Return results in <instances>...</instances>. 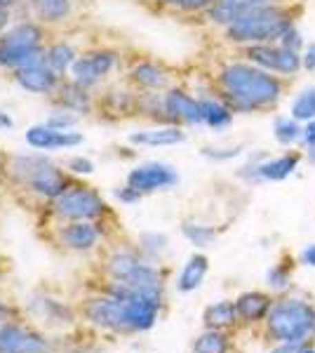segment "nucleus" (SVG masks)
<instances>
[{
	"label": "nucleus",
	"mask_w": 315,
	"mask_h": 353,
	"mask_svg": "<svg viewBox=\"0 0 315 353\" xmlns=\"http://www.w3.org/2000/svg\"><path fill=\"white\" fill-rule=\"evenodd\" d=\"M285 78L259 68L256 64L240 59L228 61L216 76L219 97L233 109V113H256L271 111L280 104L287 92Z\"/></svg>",
	"instance_id": "nucleus-1"
},
{
	"label": "nucleus",
	"mask_w": 315,
	"mask_h": 353,
	"mask_svg": "<svg viewBox=\"0 0 315 353\" xmlns=\"http://www.w3.org/2000/svg\"><path fill=\"white\" fill-rule=\"evenodd\" d=\"M263 334L273 344H311L315 339V301L306 294L287 292L276 297L263 321Z\"/></svg>",
	"instance_id": "nucleus-2"
},
{
	"label": "nucleus",
	"mask_w": 315,
	"mask_h": 353,
	"mask_svg": "<svg viewBox=\"0 0 315 353\" xmlns=\"http://www.w3.org/2000/svg\"><path fill=\"white\" fill-rule=\"evenodd\" d=\"M299 10L294 3L289 5H266V8L245 10L223 28V36L228 43L245 48V45L278 43L283 33L296 24Z\"/></svg>",
	"instance_id": "nucleus-3"
},
{
	"label": "nucleus",
	"mask_w": 315,
	"mask_h": 353,
	"mask_svg": "<svg viewBox=\"0 0 315 353\" xmlns=\"http://www.w3.org/2000/svg\"><path fill=\"white\" fill-rule=\"evenodd\" d=\"M40 41H43V31L31 21L12 26L0 38V66L24 68L28 64H36L45 57Z\"/></svg>",
	"instance_id": "nucleus-4"
},
{
	"label": "nucleus",
	"mask_w": 315,
	"mask_h": 353,
	"mask_svg": "<svg viewBox=\"0 0 315 353\" xmlns=\"http://www.w3.org/2000/svg\"><path fill=\"white\" fill-rule=\"evenodd\" d=\"M303 161L301 149L285 151L280 156H268L266 151L252 153V158L238 170V176L247 184H261V181H285L296 172Z\"/></svg>",
	"instance_id": "nucleus-5"
},
{
	"label": "nucleus",
	"mask_w": 315,
	"mask_h": 353,
	"mask_svg": "<svg viewBox=\"0 0 315 353\" xmlns=\"http://www.w3.org/2000/svg\"><path fill=\"white\" fill-rule=\"evenodd\" d=\"M12 170L24 179L33 191L45 198H59L66 191V179L48 158L43 156H19L14 158Z\"/></svg>",
	"instance_id": "nucleus-6"
},
{
	"label": "nucleus",
	"mask_w": 315,
	"mask_h": 353,
	"mask_svg": "<svg viewBox=\"0 0 315 353\" xmlns=\"http://www.w3.org/2000/svg\"><path fill=\"white\" fill-rule=\"evenodd\" d=\"M104 208H106L104 201L90 189H68L59 198H54L57 214L76 221H88L99 217L104 212Z\"/></svg>",
	"instance_id": "nucleus-7"
},
{
	"label": "nucleus",
	"mask_w": 315,
	"mask_h": 353,
	"mask_svg": "<svg viewBox=\"0 0 315 353\" xmlns=\"http://www.w3.org/2000/svg\"><path fill=\"white\" fill-rule=\"evenodd\" d=\"M179 174L176 170L167 163H144L139 168H134L128 174V184L132 189H136L144 196V193H156V191H167L172 186H176Z\"/></svg>",
	"instance_id": "nucleus-8"
},
{
	"label": "nucleus",
	"mask_w": 315,
	"mask_h": 353,
	"mask_svg": "<svg viewBox=\"0 0 315 353\" xmlns=\"http://www.w3.org/2000/svg\"><path fill=\"white\" fill-rule=\"evenodd\" d=\"M165 113H167L170 125H203V111H200V99L191 97L184 90L174 88L163 94Z\"/></svg>",
	"instance_id": "nucleus-9"
},
{
	"label": "nucleus",
	"mask_w": 315,
	"mask_h": 353,
	"mask_svg": "<svg viewBox=\"0 0 315 353\" xmlns=\"http://www.w3.org/2000/svg\"><path fill=\"white\" fill-rule=\"evenodd\" d=\"M233 301H236L240 325H263L266 316L273 309L276 294L266 292V290H247V292L238 294Z\"/></svg>",
	"instance_id": "nucleus-10"
},
{
	"label": "nucleus",
	"mask_w": 315,
	"mask_h": 353,
	"mask_svg": "<svg viewBox=\"0 0 315 353\" xmlns=\"http://www.w3.org/2000/svg\"><path fill=\"white\" fill-rule=\"evenodd\" d=\"M116 64V54L113 52H94L88 57H80L76 64L71 66L73 83L80 88H90V85L99 83L108 71Z\"/></svg>",
	"instance_id": "nucleus-11"
},
{
	"label": "nucleus",
	"mask_w": 315,
	"mask_h": 353,
	"mask_svg": "<svg viewBox=\"0 0 315 353\" xmlns=\"http://www.w3.org/2000/svg\"><path fill=\"white\" fill-rule=\"evenodd\" d=\"M26 141L33 149L40 151H54V149H68V146H78L83 141V134L71 132V130H57L45 125H33L26 132Z\"/></svg>",
	"instance_id": "nucleus-12"
},
{
	"label": "nucleus",
	"mask_w": 315,
	"mask_h": 353,
	"mask_svg": "<svg viewBox=\"0 0 315 353\" xmlns=\"http://www.w3.org/2000/svg\"><path fill=\"white\" fill-rule=\"evenodd\" d=\"M17 83L21 85L24 90L28 92H36V94H48L52 92L57 88V73L52 68L48 66V61H45V57L36 64H28L24 68H17Z\"/></svg>",
	"instance_id": "nucleus-13"
},
{
	"label": "nucleus",
	"mask_w": 315,
	"mask_h": 353,
	"mask_svg": "<svg viewBox=\"0 0 315 353\" xmlns=\"http://www.w3.org/2000/svg\"><path fill=\"white\" fill-rule=\"evenodd\" d=\"M45 341L21 327L8 325L0 330V353H45Z\"/></svg>",
	"instance_id": "nucleus-14"
},
{
	"label": "nucleus",
	"mask_w": 315,
	"mask_h": 353,
	"mask_svg": "<svg viewBox=\"0 0 315 353\" xmlns=\"http://www.w3.org/2000/svg\"><path fill=\"white\" fill-rule=\"evenodd\" d=\"M186 139V132L179 125H163V128L141 130V132H132L130 141L136 146H174Z\"/></svg>",
	"instance_id": "nucleus-15"
},
{
	"label": "nucleus",
	"mask_w": 315,
	"mask_h": 353,
	"mask_svg": "<svg viewBox=\"0 0 315 353\" xmlns=\"http://www.w3.org/2000/svg\"><path fill=\"white\" fill-rule=\"evenodd\" d=\"M292 285H294V257L292 254H283L266 271V288L271 294L283 297V294L292 292Z\"/></svg>",
	"instance_id": "nucleus-16"
},
{
	"label": "nucleus",
	"mask_w": 315,
	"mask_h": 353,
	"mask_svg": "<svg viewBox=\"0 0 315 353\" xmlns=\"http://www.w3.org/2000/svg\"><path fill=\"white\" fill-rule=\"evenodd\" d=\"M203 323H205V327H207V330H223V332L240 325L236 301H233V299H221V301L210 304L207 309H205V313H203Z\"/></svg>",
	"instance_id": "nucleus-17"
},
{
	"label": "nucleus",
	"mask_w": 315,
	"mask_h": 353,
	"mask_svg": "<svg viewBox=\"0 0 315 353\" xmlns=\"http://www.w3.org/2000/svg\"><path fill=\"white\" fill-rule=\"evenodd\" d=\"M200 111H203V125L212 130H223L233 123V109L221 97H200Z\"/></svg>",
	"instance_id": "nucleus-18"
},
{
	"label": "nucleus",
	"mask_w": 315,
	"mask_h": 353,
	"mask_svg": "<svg viewBox=\"0 0 315 353\" xmlns=\"http://www.w3.org/2000/svg\"><path fill=\"white\" fill-rule=\"evenodd\" d=\"M207 271H210V259L205 257V254L196 252L191 259L186 261L184 269H181V273H179V281H176L179 292H193V290H198L200 285H203Z\"/></svg>",
	"instance_id": "nucleus-19"
},
{
	"label": "nucleus",
	"mask_w": 315,
	"mask_h": 353,
	"mask_svg": "<svg viewBox=\"0 0 315 353\" xmlns=\"http://www.w3.org/2000/svg\"><path fill=\"white\" fill-rule=\"evenodd\" d=\"M132 81L139 85V88L151 90L153 92V90L167 88V73L158 64H153V61H141V64H136L132 68Z\"/></svg>",
	"instance_id": "nucleus-20"
},
{
	"label": "nucleus",
	"mask_w": 315,
	"mask_h": 353,
	"mask_svg": "<svg viewBox=\"0 0 315 353\" xmlns=\"http://www.w3.org/2000/svg\"><path fill=\"white\" fill-rule=\"evenodd\" d=\"M61 238L68 248L73 250H88L96 243V229L88 221H76V224H68L64 231H61Z\"/></svg>",
	"instance_id": "nucleus-21"
},
{
	"label": "nucleus",
	"mask_w": 315,
	"mask_h": 353,
	"mask_svg": "<svg viewBox=\"0 0 315 353\" xmlns=\"http://www.w3.org/2000/svg\"><path fill=\"white\" fill-rule=\"evenodd\" d=\"M273 137L283 146H301L303 123L294 121L292 116H278L273 121Z\"/></svg>",
	"instance_id": "nucleus-22"
},
{
	"label": "nucleus",
	"mask_w": 315,
	"mask_h": 353,
	"mask_svg": "<svg viewBox=\"0 0 315 353\" xmlns=\"http://www.w3.org/2000/svg\"><path fill=\"white\" fill-rule=\"evenodd\" d=\"M289 116L303 125L315 121V85H308V88L296 92L289 106Z\"/></svg>",
	"instance_id": "nucleus-23"
},
{
	"label": "nucleus",
	"mask_w": 315,
	"mask_h": 353,
	"mask_svg": "<svg viewBox=\"0 0 315 353\" xmlns=\"http://www.w3.org/2000/svg\"><path fill=\"white\" fill-rule=\"evenodd\" d=\"M193 353H231V337L223 330H205L193 341Z\"/></svg>",
	"instance_id": "nucleus-24"
},
{
	"label": "nucleus",
	"mask_w": 315,
	"mask_h": 353,
	"mask_svg": "<svg viewBox=\"0 0 315 353\" xmlns=\"http://www.w3.org/2000/svg\"><path fill=\"white\" fill-rule=\"evenodd\" d=\"M31 10L43 21H61L71 12V0H31Z\"/></svg>",
	"instance_id": "nucleus-25"
},
{
	"label": "nucleus",
	"mask_w": 315,
	"mask_h": 353,
	"mask_svg": "<svg viewBox=\"0 0 315 353\" xmlns=\"http://www.w3.org/2000/svg\"><path fill=\"white\" fill-rule=\"evenodd\" d=\"M45 61H48V66L52 68L57 76H64L68 68L76 64V52H73L71 45L57 43L48 50V52H45Z\"/></svg>",
	"instance_id": "nucleus-26"
},
{
	"label": "nucleus",
	"mask_w": 315,
	"mask_h": 353,
	"mask_svg": "<svg viewBox=\"0 0 315 353\" xmlns=\"http://www.w3.org/2000/svg\"><path fill=\"white\" fill-rule=\"evenodd\" d=\"M181 233H184L186 241L191 245H196V248H207L216 238V229H212L207 224H198V221H184Z\"/></svg>",
	"instance_id": "nucleus-27"
},
{
	"label": "nucleus",
	"mask_w": 315,
	"mask_h": 353,
	"mask_svg": "<svg viewBox=\"0 0 315 353\" xmlns=\"http://www.w3.org/2000/svg\"><path fill=\"white\" fill-rule=\"evenodd\" d=\"M61 104H64L66 111H73V113H88L90 111V97L85 94V88L80 85H66L61 90Z\"/></svg>",
	"instance_id": "nucleus-28"
},
{
	"label": "nucleus",
	"mask_w": 315,
	"mask_h": 353,
	"mask_svg": "<svg viewBox=\"0 0 315 353\" xmlns=\"http://www.w3.org/2000/svg\"><path fill=\"white\" fill-rule=\"evenodd\" d=\"M139 264H141V259L134 257L132 252H118V254H113L108 269H111V273H113V278H116V281H123V278H128Z\"/></svg>",
	"instance_id": "nucleus-29"
},
{
	"label": "nucleus",
	"mask_w": 315,
	"mask_h": 353,
	"mask_svg": "<svg viewBox=\"0 0 315 353\" xmlns=\"http://www.w3.org/2000/svg\"><path fill=\"white\" fill-rule=\"evenodd\" d=\"M141 250L153 259L160 257L167 250V236H163V233H144L141 236Z\"/></svg>",
	"instance_id": "nucleus-30"
},
{
	"label": "nucleus",
	"mask_w": 315,
	"mask_h": 353,
	"mask_svg": "<svg viewBox=\"0 0 315 353\" xmlns=\"http://www.w3.org/2000/svg\"><path fill=\"white\" fill-rule=\"evenodd\" d=\"M205 158H210V161L214 163H226V161H236V158L243 156V146H221V149H212V146H205L203 151Z\"/></svg>",
	"instance_id": "nucleus-31"
},
{
	"label": "nucleus",
	"mask_w": 315,
	"mask_h": 353,
	"mask_svg": "<svg viewBox=\"0 0 315 353\" xmlns=\"http://www.w3.org/2000/svg\"><path fill=\"white\" fill-rule=\"evenodd\" d=\"M228 8H233L236 12H245V10H254V8H266V5H289L294 0H221Z\"/></svg>",
	"instance_id": "nucleus-32"
},
{
	"label": "nucleus",
	"mask_w": 315,
	"mask_h": 353,
	"mask_svg": "<svg viewBox=\"0 0 315 353\" xmlns=\"http://www.w3.org/2000/svg\"><path fill=\"white\" fill-rule=\"evenodd\" d=\"M278 45H283V48H287V50H294V52H303V48H306V38H303V33L299 31V26L294 24L283 33V38L278 41Z\"/></svg>",
	"instance_id": "nucleus-33"
},
{
	"label": "nucleus",
	"mask_w": 315,
	"mask_h": 353,
	"mask_svg": "<svg viewBox=\"0 0 315 353\" xmlns=\"http://www.w3.org/2000/svg\"><path fill=\"white\" fill-rule=\"evenodd\" d=\"M165 5L176 10H184V12H205L214 0H163Z\"/></svg>",
	"instance_id": "nucleus-34"
},
{
	"label": "nucleus",
	"mask_w": 315,
	"mask_h": 353,
	"mask_svg": "<svg viewBox=\"0 0 315 353\" xmlns=\"http://www.w3.org/2000/svg\"><path fill=\"white\" fill-rule=\"evenodd\" d=\"M78 123V116H73V111H54L52 116L48 118V125L50 128H57V130H71L73 125Z\"/></svg>",
	"instance_id": "nucleus-35"
},
{
	"label": "nucleus",
	"mask_w": 315,
	"mask_h": 353,
	"mask_svg": "<svg viewBox=\"0 0 315 353\" xmlns=\"http://www.w3.org/2000/svg\"><path fill=\"white\" fill-rule=\"evenodd\" d=\"M301 66L303 71L315 73V43H306V48L301 52Z\"/></svg>",
	"instance_id": "nucleus-36"
},
{
	"label": "nucleus",
	"mask_w": 315,
	"mask_h": 353,
	"mask_svg": "<svg viewBox=\"0 0 315 353\" xmlns=\"http://www.w3.org/2000/svg\"><path fill=\"white\" fill-rule=\"evenodd\" d=\"M68 170H73L76 174H90L94 170V165L88 158H71L68 161Z\"/></svg>",
	"instance_id": "nucleus-37"
},
{
	"label": "nucleus",
	"mask_w": 315,
	"mask_h": 353,
	"mask_svg": "<svg viewBox=\"0 0 315 353\" xmlns=\"http://www.w3.org/2000/svg\"><path fill=\"white\" fill-rule=\"evenodd\" d=\"M315 146V121L303 125V137H301V146L299 149H313Z\"/></svg>",
	"instance_id": "nucleus-38"
},
{
	"label": "nucleus",
	"mask_w": 315,
	"mask_h": 353,
	"mask_svg": "<svg viewBox=\"0 0 315 353\" xmlns=\"http://www.w3.org/2000/svg\"><path fill=\"white\" fill-rule=\"evenodd\" d=\"M299 264L308 266V269H315V243H308L299 252Z\"/></svg>",
	"instance_id": "nucleus-39"
},
{
	"label": "nucleus",
	"mask_w": 315,
	"mask_h": 353,
	"mask_svg": "<svg viewBox=\"0 0 315 353\" xmlns=\"http://www.w3.org/2000/svg\"><path fill=\"white\" fill-rule=\"evenodd\" d=\"M116 196H118L123 203H136V201L141 198V193L136 191V189H132V186L128 184L125 189H118V191H116Z\"/></svg>",
	"instance_id": "nucleus-40"
},
{
	"label": "nucleus",
	"mask_w": 315,
	"mask_h": 353,
	"mask_svg": "<svg viewBox=\"0 0 315 353\" xmlns=\"http://www.w3.org/2000/svg\"><path fill=\"white\" fill-rule=\"evenodd\" d=\"M301 346L299 344H273L268 353H299Z\"/></svg>",
	"instance_id": "nucleus-41"
},
{
	"label": "nucleus",
	"mask_w": 315,
	"mask_h": 353,
	"mask_svg": "<svg viewBox=\"0 0 315 353\" xmlns=\"http://www.w3.org/2000/svg\"><path fill=\"white\" fill-rule=\"evenodd\" d=\"M8 21H10V10H8V5L0 3V31L8 26Z\"/></svg>",
	"instance_id": "nucleus-42"
},
{
	"label": "nucleus",
	"mask_w": 315,
	"mask_h": 353,
	"mask_svg": "<svg viewBox=\"0 0 315 353\" xmlns=\"http://www.w3.org/2000/svg\"><path fill=\"white\" fill-rule=\"evenodd\" d=\"M303 158H306V161L315 168V146L313 149H303Z\"/></svg>",
	"instance_id": "nucleus-43"
},
{
	"label": "nucleus",
	"mask_w": 315,
	"mask_h": 353,
	"mask_svg": "<svg viewBox=\"0 0 315 353\" xmlns=\"http://www.w3.org/2000/svg\"><path fill=\"white\" fill-rule=\"evenodd\" d=\"M0 128H5V130L12 128V118L5 116V113H0Z\"/></svg>",
	"instance_id": "nucleus-44"
},
{
	"label": "nucleus",
	"mask_w": 315,
	"mask_h": 353,
	"mask_svg": "<svg viewBox=\"0 0 315 353\" xmlns=\"http://www.w3.org/2000/svg\"><path fill=\"white\" fill-rule=\"evenodd\" d=\"M299 353H315V344H313V341H311V344H303Z\"/></svg>",
	"instance_id": "nucleus-45"
},
{
	"label": "nucleus",
	"mask_w": 315,
	"mask_h": 353,
	"mask_svg": "<svg viewBox=\"0 0 315 353\" xmlns=\"http://www.w3.org/2000/svg\"><path fill=\"white\" fill-rule=\"evenodd\" d=\"M0 3H3V5H8V8H10V5L17 3V0H0Z\"/></svg>",
	"instance_id": "nucleus-46"
},
{
	"label": "nucleus",
	"mask_w": 315,
	"mask_h": 353,
	"mask_svg": "<svg viewBox=\"0 0 315 353\" xmlns=\"http://www.w3.org/2000/svg\"><path fill=\"white\" fill-rule=\"evenodd\" d=\"M0 313H3V306H0Z\"/></svg>",
	"instance_id": "nucleus-47"
},
{
	"label": "nucleus",
	"mask_w": 315,
	"mask_h": 353,
	"mask_svg": "<svg viewBox=\"0 0 315 353\" xmlns=\"http://www.w3.org/2000/svg\"><path fill=\"white\" fill-rule=\"evenodd\" d=\"M313 344H315V339H313Z\"/></svg>",
	"instance_id": "nucleus-48"
}]
</instances>
